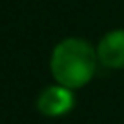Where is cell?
Instances as JSON below:
<instances>
[{"mask_svg": "<svg viewBox=\"0 0 124 124\" xmlns=\"http://www.w3.org/2000/svg\"><path fill=\"white\" fill-rule=\"evenodd\" d=\"M97 58L108 68H124V31H111L101 40Z\"/></svg>", "mask_w": 124, "mask_h": 124, "instance_id": "cell-3", "label": "cell"}, {"mask_svg": "<svg viewBox=\"0 0 124 124\" xmlns=\"http://www.w3.org/2000/svg\"><path fill=\"white\" fill-rule=\"evenodd\" d=\"M71 106H73V95L70 93V88L64 86L47 88L39 99V109L49 117L64 115L71 109Z\"/></svg>", "mask_w": 124, "mask_h": 124, "instance_id": "cell-2", "label": "cell"}, {"mask_svg": "<svg viewBox=\"0 0 124 124\" xmlns=\"http://www.w3.org/2000/svg\"><path fill=\"white\" fill-rule=\"evenodd\" d=\"M97 53L80 39L60 42L51 57V71L57 82L64 88H80L88 84L95 73Z\"/></svg>", "mask_w": 124, "mask_h": 124, "instance_id": "cell-1", "label": "cell"}]
</instances>
